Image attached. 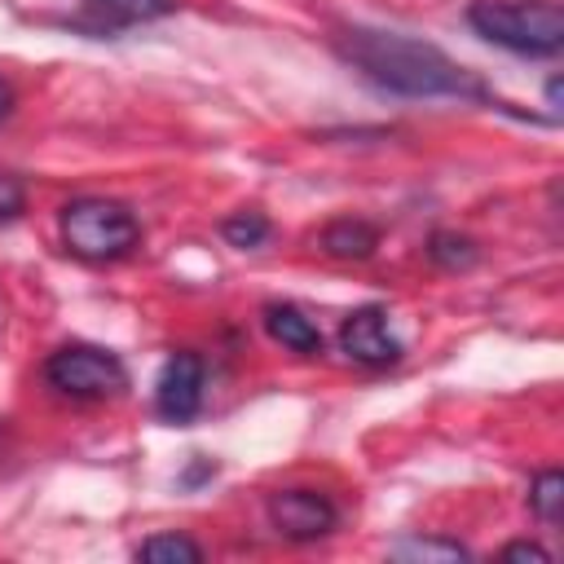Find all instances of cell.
<instances>
[{
    "label": "cell",
    "mask_w": 564,
    "mask_h": 564,
    "mask_svg": "<svg viewBox=\"0 0 564 564\" xmlns=\"http://www.w3.org/2000/svg\"><path fill=\"white\" fill-rule=\"evenodd\" d=\"M335 53L361 70L370 84L401 93V97H449V93H480L476 79L449 62L436 44H423L414 35L375 31V26H348L335 40Z\"/></svg>",
    "instance_id": "1"
},
{
    "label": "cell",
    "mask_w": 564,
    "mask_h": 564,
    "mask_svg": "<svg viewBox=\"0 0 564 564\" xmlns=\"http://www.w3.org/2000/svg\"><path fill=\"white\" fill-rule=\"evenodd\" d=\"M476 35L511 53H560L564 44V13L551 0H476L467 9Z\"/></svg>",
    "instance_id": "2"
},
{
    "label": "cell",
    "mask_w": 564,
    "mask_h": 564,
    "mask_svg": "<svg viewBox=\"0 0 564 564\" xmlns=\"http://www.w3.org/2000/svg\"><path fill=\"white\" fill-rule=\"evenodd\" d=\"M62 242L79 260H119L141 242V225L123 203L110 198H70L62 207Z\"/></svg>",
    "instance_id": "3"
},
{
    "label": "cell",
    "mask_w": 564,
    "mask_h": 564,
    "mask_svg": "<svg viewBox=\"0 0 564 564\" xmlns=\"http://www.w3.org/2000/svg\"><path fill=\"white\" fill-rule=\"evenodd\" d=\"M44 379L75 401H97V397H115L128 383V370L115 352L97 348V344H66L44 361Z\"/></svg>",
    "instance_id": "4"
},
{
    "label": "cell",
    "mask_w": 564,
    "mask_h": 564,
    "mask_svg": "<svg viewBox=\"0 0 564 564\" xmlns=\"http://www.w3.org/2000/svg\"><path fill=\"white\" fill-rule=\"evenodd\" d=\"M269 520L291 542H313L335 529V502L317 489H278L269 494Z\"/></svg>",
    "instance_id": "5"
},
{
    "label": "cell",
    "mask_w": 564,
    "mask_h": 564,
    "mask_svg": "<svg viewBox=\"0 0 564 564\" xmlns=\"http://www.w3.org/2000/svg\"><path fill=\"white\" fill-rule=\"evenodd\" d=\"M154 405L167 423H189L203 405V361L194 352H172L154 383Z\"/></svg>",
    "instance_id": "6"
},
{
    "label": "cell",
    "mask_w": 564,
    "mask_h": 564,
    "mask_svg": "<svg viewBox=\"0 0 564 564\" xmlns=\"http://www.w3.org/2000/svg\"><path fill=\"white\" fill-rule=\"evenodd\" d=\"M339 348L357 361V366H392L401 357V344L397 335L388 330V317L383 308L366 304V308H352L339 326Z\"/></svg>",
    "instance_id": "7"
},
{
    "label": "cell",
    "mask_w": 564,
    "mask_h": 564,
    "mask_svg": "<svg viewBox=\"0 0 564 564\" xmlns=\"http://www.w3.org/2000/svg\"><path fill=\"white\" fill-rule=\"evenodd\" d=\"M172 9H176V0H84L75 22L93 35H115V31H128L137 22L163 18Z\"/></svg>",
    "instance_id": "8"
},
{
    "label": "cell",
    "mask_w": 564,
    "mask_h": 564,
    "mask_svg": "<svg viewBox=\"0 0 564 564\" xmlns=\"http://www.w3.org/2000/svg\"><path fill=\"white\" fill-rule=\"evenodd\" d=\"M264 330H269V339H278L282 348H291L300 357H317L322 352V330L295 304H269L264 308Z\"/></svg>",
    "instance_id": "9"
},
{
    "label": "cell",
    "mask_w": 564,
    "mask_h": 564,
    "mask_svg": "<svg viewBox=\"0 0 564 564\" xmlns=\"http://www.w3.org/2000/svg\"><path fill=\"white\" fill-rule=\"evenodd\" d=\"M317 242H322V251L335 256V260H366V256H375V247H379V229H375L370 220L344 216V220H330Z\"/></svg>",
    "instance_id": "10"
},
{
    "label": "cell",
    "mask_w": 564,
    "mask_h": 564,
    "mask_svg": "<svg viewBox=\"0 0 564 564\" xmlns=\"http://www.w3.org/2000/svg\"><path fill=\"white\" fill-rule=\"evenodd\" d=\"M137 555L145 564H198L203 560V546L194 538H185V533H154V538L141 542Z\"/></svg>",
    "instance_id": "11"
},
{
    "label": "cell",
    "mask_w": 564,
    "mask_h": 564,
    "mask_svg": "<svg viewBox=\"0 0 564 564\" xmlns=\"http://www.w3.org/2000/svg\"><path fill=\"white\" fill-rule=\"evenodd\" d=\"M529 507L538 511V520L555 524L560 511H564V476H560V471H542V476L529 485Z\"/></svg>",
    "instance_id": "12"
},
{
    "label": "cell",
    "mask_w": 564,
    "mask_h": 564,
    "mask_svg": "<svg viewBox=\"0 0 564 564\" xmlns=\"http://www.w3.org/2000/svg\"><path fill=\"white\" fill-rule=\"evenodd\" d=\"M427 256H432L441 269H467V264H476V242L463 238V234H432Z\"/></svg>",
    "instance_id": "13"
},
{
    "label": "cell",
    "mask_w": 564,
    "mask_h": 564,
    "mask_svg": "<svg viewBox=\"0 0 564 564\" xmlns=\"http://www.w3.org/2000/svg\"><path fill=\"white\" fill-rule=\"evenodd\" d=\"M220 234H225L229 247L251 251V247H260V242L269 238V220H264L260 212H242V216H229V220L220 225Z\"/></svg>",
    "instance_id": "14"
},
{
    "label": "cell",
    "mask_w": 564,
    "mask_h": 564,
    "mask_svg": "<svg viewBox=\"0 0 564 564\" xmlns=\"http://www.w3.org/2000/svg\"><path fill=\"white\" fill-rule=\"evenodd\" d=\"M22 203H26V189H22V181L0 172V220H13V216L22 212Z\"/></svg>",
    "instance_id": "15"
},
{
    "label": "cell",
    "mask_w": 564,
    "mask_h": 564,
    "mask_svg": "<svg viewBox=\"0 0 564 564\" xmlns=\"http://www.w3.org/2000/svg\"><path fill=\"white\" fill-rule=\"evenodd\" d=\"M397 555H441V560H463L467 551L463 546H454V542H401L397 546Z\"/></svg>",
    "instance_id": "16"
},
{
    "label": "cell",
    "mask_w": 564,
    "mask_h": 564,
    "mask_svg": "<svg viewBox=\"0 0 564 564\" xmlns=\"http://www.w3.org/2000/svg\"><path fill=\"white\" fill-rule=\"evenodd\" d=\"M502 560H529V564H551V551L538 546V542H507L502 546Z\"/></svg>",
    "instance_id": "17"
},
{
    "label": "cell",
    "mask_w": 564,
    "mask_h": 564,
    "mask_svg": "<svg viewBox=\"0 0 564 564\" xmlns=\"http://www.w3.org/2000/svg\"><path fill=\"white\" fill-rule=\"evenodd\" d=\"M9 106H13V84L0 79V115H9Z\"/></svg>",
    "instance_id": "18"
}]
</instances>
